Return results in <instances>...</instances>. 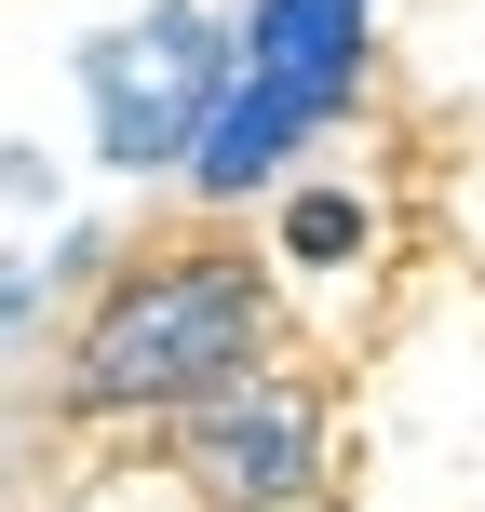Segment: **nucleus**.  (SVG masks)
Returning <instances> with one entry per match:
<instances>
[{
  "instance_id": "20e7f679",
  "label": "nucleus",
  "mask_w": 485,
  "mask_h": 512,
  "mask_svg": "<svg viewBox=\"0 0 485 512\" xmlns=\"http://www.w3.org/2000/svg\"><path fill=\"white\" fill-rule=\"evenodd\" d=\"M351 95H310V81H270V68H230L216 81V108L189 122V149H176V176L203 189V203H243L256 176H283V149H310V135L337 122Z\"/></svg>"
},
{
  "instance_id": "0eeeda50",
  "label": "nucleus",
  "mask_w": 485,
  "mask_h": 512,
  "mask_svg": "<svg viewBox=\"0 0 485 512\" xmlns=\"http://www.w3.org/2000/svg\"><path fill=\"white\" fill-rule=\"evenodd\" d=\"M0 203H54V162H27V149H0Z\"/></svg>"
},
{
  "instance_id": "f03ea898",
  "label": "nucleus",
  "mask_w": 485,
  "mask_h": 512,
  "mask_svg": "<svg viewBox=\"0 0 485 512\" xmlns=\"http://www.w3.org/2000/svg\"><path fill=\"white\" fill-rule=\"evenodd\" d=\"M216 81H230V27H216L203 0H149L135 27L81 41V95H95V162H122V176H162V162L189 149V122L216 108Z\"/></svg>"
},
{
  "instance_id": "423d86ee",
  "label": "nucleus",
  "mask_w": 485,
  "mask_h": 512,
  "mask_svg": "<svg viewBox=\"0 0 485 512\" xmlns=\"http://www.w3.org/2000/svg\"><path fill=\"white\" fill-rule=\"evenodd\" d=\"M297 270H364L378 256V203L364 189H283V230H270Z\"/></svg>"
},
{
  "instance_id": "39448f33",
  "label": "nucleus",
  "mask_w": 485,
  "mask_h": 512,
  "mask_svg": "<svg viewBox=\"0 0 485 512\" xmlns=\"http://www.w3.org/2000/svg\"><path fill=\"white\" fill-rule=\"evenodd\" d=\"M364 14L378 0H256L230 27V68L310 81V95H364Z\"/></svg>"
},
{
  "instance_id": "7ed1b4c3",
  "label": "nucleus",
  "mask_w": 485,
  "mask_h": 512,
  "mask_svg": "<svg viewBox=\"0 0 485 512\" xmlns=\"http://www.w3.org/2000/svg\"><path fill=\"white\" fill-rule=\"evenodd\" d=\"M189 486L203 499H230V512H283L310 486V445H324V418H310V391L297 378H270V351L243 364V378H216V391H189Z\"/></svg>"
},
{
  "instance_id": "6e6552de",
  "label": "nucleus",
  "mask_w": 485,
  "mask_h": 512,
  "mask_svg": "<svg viewBox=\"0 0 485 512\" xmlns=\"http://www.w3.org/2000/svg\"><path fill=\"white\" fill-rule=\"evenodd\" d=\"M27 310H41V270H0V337H14Z\"/></svg>"
},
{
  "instance_id": "f257e3e1",
  "label": "nucleus",
  "mask_w": 485,
  "mask_h": 512,
  "mask_svg": "<svg viewBox=\"0 0 485 512\" xmlns=\"http://www.w3.org/2000/svg\"><path fill=\"white\" fill-rule=\"evenodd\" d=\"M270 351V283L256 256H176V270L122 283V297L81 324V364H68V405L81 418H135V405H189V391L243 378Z\"/></svg>"
}]
</instances>
